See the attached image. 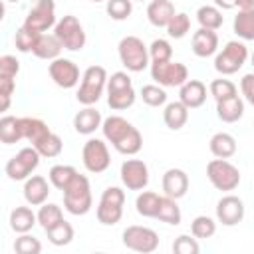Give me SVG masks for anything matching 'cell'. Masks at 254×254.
<instances>
[{"label": "cell", "mask_w": 254, "mask_h": 254, "mask_svg": "<svg viewBox=\"0 0 254 254\" xmlns=\"http://www.w3.org/2000/svg\"><path fill=\"white\" fill-rule=\"evenodd\" d=\"M232 28L240 40H246V42L254 40V8L252 10H238V14L234 16Z\"/></svg>", "instance_id": "cell-31"}, {"label": "cell", "mask_w": 254, "mask_h": 254, "mask_svg": "<svg viewBox=\"0 0 254 254\" xmlns=\"http://www.w3.org/2000/svg\"><path fill=\"white\" fill-rule=\"evenodd\" d=\"M208 147H210V153L214 157H218V159H230L236 153V139L230 133L220 131V133H214L210 137Z\"/></svg>", "instance_id": "cell-29"}, {"label": "cell", "mask_w": 254, "mask_h": 254, "mask_svg": "<svg viewBox=\"0 0 254 254\" xmlns=\"http://www.w3.org/2000/svg\"><path fill=\"white\" fill-rule=\"evenodd\" d=\"M214 6H218L220 10H230L236 8V0H214Z\"/></svg>", "instance_id": "cell-50"}, {"label": "cell", "mask_w": 254, "mask_h": 254, "mask_svg": "<svg viewBox=\"0 0 254 254\" xmlns=\"http://www.w3.org/2000/svg\"><path fill=\"white\" fill-rule=\"evenodd\" d=\"M56 24H58L56 22V2L54 0H34L22 26L32 32L46 34Z\"/></svg>", "instance_id": "cell-10"}, {"label": "cell", "mask_w": 254, "mask_h": 254, "mask_svg": "<svg viewBox=\"0 0 254 254\" xmlns=\"http://www.w3.org/2000/svg\"><path fill=\"white\" fill-rule=\"evenodd\" d=\"M46 234H48V240L54 246H65V244H69L73 240L75 232H73V226L67 220H62L56 226H52L50 230H46Z\"/></svg>", "instance_id": "cell-37"}, {"label": "cell", "mask_w": 254, "mask_h": 254, "mask_svg": "<svg viewBox=\"0 0 254 254\" xmlns=\"http://www.w3.org/2000/svg\"><path fill=\"white\" fill-rule=\"evenodd\" d=\"M163 121L171 131H179L187 125L189 121V107L183 101H171L165 105L163 111Z\"/></svg>", "instance_id": "cell-25"}, {"label": "cell", "mask_w": 254, "mask_h": 254, "mask_svg": "<svg viewBox=\"0 0 254 254\" xmlns=\"http://www.w3.org/2000/svg\"><path fill=\"white\" fill-rule=\"evenodd\" d=\"M117 52H119V60H121V64L125 65L127 71L137 73V71H143L149 65V60H151L149 48L137 36H125L119 42Z\"/></svg>", "instance_id": "cell-5"}, {"label": "cell", "mask_w": 254, "mask_h": 254, "mask_svg": "<svg viewBox=\"0 0 254 254\" xmlns=\"http://www.w3.org/2000/svg\"><path fill=\"white\" fill-rule=\"evenodd\" d=\"M6 2H20V0H6Z\"/></svg>", "instance_id": "cell-53"}, {"label": "cell", "mask_w": 254, "mask_h": 254, "mask_svg": "<svg viewBox=\"0 0 254 254\" xmlns=\"http://www.w3.org/2000/svg\"><path fill=\"white\" fill-rule=\"evenodd\" d=\"M214 232H216V222L206 214L194 216V220L190 222V234L194 238H212Z\"/></svg>", "instance_id": "cell-39"}, {"label": "cell", "mask_w": 254, "mask_h": 254, "mask_svg": "<svg viewBox=\"0 0 254 254\" xmlns=\"http://www.w3.org/2000/svg\"><path fill=\"white\" fill-rule=\"evenodd\" d=\"M123 204H125V190L119 187H107L101 192L99 204L95 208V216L103 226H113L123 216Z\"/></svg>", "instance_id": "cell-6"}, {"label": "cell", "mask_w": 254, "mask_h": 254, "mask_svg": "<svg viewBox=\"0 0 254 254\" xmlns=\"http://www.w3.org/2000/svg\"><path fill=\"white\" fill-rule=\"evenodd\" d=\"M75 177H77V171H75L71 165H54V167L50 169V173H48L50 183H52L58 190H62V192L69 187V183H71Z\"/></svg>", "instance_id": "cell-33"}, {"label": "cell", "mask_w": 254, "mask_h": 254, "mask_svg": "<svg viewBox=\"0 0 254 254\" xmlns=\"http://www.w3.org/2000/svg\"><path fill=\"white\" fill-rule=\"evenodd\" d=\"M179 101H183L189 109H196L206 101V85L198 79H187L179 87Z\"/></svg>", "instance_id": "cell-21"}, {"label": "cell", "mask_w": 254, "mask_h": 254, "mask_svg": "<svg viewBox=\"0 0 254 254\" xmlns=\"http://www.w3.org/2000/svg\"><path fill=\"white\" fill-rule=\"evenodd\" d=\"M36 149H38V153L42 155V157H46V159H52V157H58L60 153H62V149H64V143H62V139L52 131L40 145H36Z\"/></svg>", "instance_id": "cell-44"}, {"label": "cell", "mask_w": 254, "mask_h": 254, "mask_svg": "<svg viewBox=\"0 0 254 254\" xmlns=\"http://www.w3.org/2000/svg\"><path fill=\"white\" fill-rule=\"evenodd\" d=\"M252 65H254V54H252Z\"/></svg>", "instance_id": "cell-54"}, {"label": "cell", "mask_w": 254, "mask_h": 254, "mask_svg": "<svg viewBox=\"0 0 254 254\" xmlns=\"http://www.w3.org/2000/svg\"><path fill=\"white\" fill-rule=\"evenodd\" d=\"M18 71H20V62L14 56L4 54L0 58V77H14L16 79Z\"/></svg>", "instance_id": "cell-48"}, {"label": "cell", "mask_w": 254, "mask_h": 254, "mask_svg": "<svg viewBox=\"0 0 254 254\" xmlns=\"http://www.w3.org/2000/svg\"><path fill=\"white\" fill-rule=\"evenodd\" d=\"M121 183L129 190H143L149 185V169L141 159H127L121 165Z\"/></svg>", "instance_id": "cell-16"}, {"label": "cell", "mask_w": 254, "mask_h": 254, "mask_svg": "<svg viewBox=\"0 0 254 254\" xmlns=\"http://www.w3.org/2000/svg\"><path fill=\"white\" fill-rule=\"evenodd\" d=\"M175 14L177 10L171 0H151L147 6V18L155 28H167Z\"/></svg>", "instance_id": "cell-22"}, {"label": "cell", "mask_w": 254, "mask_h": 254, "mask_svg": "<svg viewBox=\"0 0 254 254\" xmlns=\"http://www.w3.org/2000/svg\"><path fill=\"white\" fill-rule=\"evenodd\" d=\"M62 50H64V46H62V42L56 38V34H40V40H38V44H36V48H34L32 54H34L36 58H40V60L52 62V60L60 58Z\"/></svg>", "instance_id": "cell-26"}, {"label": "cell", "mask_w": 254, "mask_h": 254, "mask_svg": "<svg viewBox=\"0 0 254 254\" xmlns=\"http://www.w3.org/2000/svg\"><path fill=\"white\" fill-rule=\"evenodd\" d=\"M38 40H40V34H38V32L28 30V28H24V26H22V28H18V30H16V36H14L16 50H18V52H24V54L34 52V48H36Z\"/></svg>", "instance_id": "cell-40"}, {"label": "cell", "mask_w": 254, "mask_h": 254, "mask_svg": "<svg viewBox=\"0 0 254 254\" xmlns=\"http://www.w3.org/2000/svg\"><path fill=\"white\" fill-rule=\"evenodd\" d=\"M107 79L109 77L103 65H89L81 75V83L75 93V99L81 105H95L101 99L103 91L107 89Z\"/></svg>", "instance_id": "cell-3"}, {"label": "cell", "mask_w": 254, "mask_h": 254, "mask_svg": "<svg viewBox=\"0 0 254 254\" xmlns=\"http://www.w3.org/2000/svg\"><path fill=\"white\" fill-rule=\"evenodd\" d=\"M155 218L161 220V222L173 224V226L181 224L183 214H181V208H179V204H177V198H171V196H167V194L161 196L159 210H157V216H155Z\"/></svg>", "instance_id": "cell-32"}, {"label": "cell", "mask_w": 254, "mask_h": 254, "mask_svg": "<svg viewBox=\"0 0 254 254\" xmlns=\"http://www.w3.org/2000/svg\"><path fill=\"white\" fill-rule=\"evenodd\" d=\"M81 161H83V167L89 171V173H103L109 169L111 165V155H109V149H107V143L103 139H87L83 149H81Z\"/></svg>", "instance_id": "cell-14"}, {"label": "cell", "mask_w": 254, "mask_h": 254, "mask_svg": "<svg viewBox=\"0 0 254 254\" xmlns=\"http://www.w3.org/2000/svg\"><path fill=\"white\" fill-rule=\"evenodd\" d=\"M151 77L163 87H181L189 79V69L181 62H151Z\"/></svg>", "instance_id": "cell-13"}, {"label": "cell", "mask_w": 254, "mask_h": 254, "mask_svg": "<svg viewBox=\"0 0 254 254\" xmlns=\"http://www.w3.org/2000/svg\"><path fill=\"white\" fill-rule=\"evenodd\" d=\"M246 60H248V48L244 46V42L232 40L226 42V46L216 54L214 69L222 75H232L246 64Z\"/></svg>", "instance_id": "cell-8"}, {"label": "cell", "mask_w": 254, "mask_h": 254, "mask_svg": "<svg viewBox=\"0 0 254 254\" xmlns=\"http://www.w3.org/2000/svg\"><path fill=\"white\" fill-rule=\"evenodd\" d=\"M216 218L224 226H236L244 218V202L236 194H226L216 202Z\"/></svg>", "instance_id": "cell-17"}, {"label": "cell", "mask_w": 254, "mask_h": 254, "mask_svg": "<svg viewBox=\"0 0 254 254\" xmlns=\"http://www.w3.org/2000/svg\"><path fill=\"white\" fill-rule=\"evenodd\" d=\"M159 202H161V196L153 190H143L137 194L135 198V208L141 216L145 218H155L157 216V210H159Z\"/></svg>", "instance_id": "cell-34"}, {"label": "cell", "mask_w": 254, "mask_h": 254, "mask_svg": "<svg viewBox=\"0 0 254 254\" xmlns=\"http://www.w3.org/2000/svg\"><path fill=\"white\" fill-rule=\"evenodd\" d=\"M196 20L200 24V28H208V30H218L222 24H224V16L220 12L218 6H200L196 10Z\"/></svg>", "instance_id": "cell-35"}, {"label": "cell", "mask_w": 254, "mask_h": 254, "mask_svg": "<svg viewBox=\"0 0 254 254\" xmlns=\"http://www.w3.org/2000/svg\"><path fill=\"white\" fill-rule=\"evenodd\" d=\"M240 91L244 95V99L254 105V73H246L242 79H240Z\"/></svg>", "instance_id": "cell-49"}, {"label": "cell", "mask_w": 254, "mask_h": 254, "mask_svg": "<svg viewBox=\"0 0 254 254\" xmlns=\"http://www.w3.org/2000/svg\"><path fill=\"white\" fill-rule=\"evenodd\" d=\"M103 123L101 113L97 109H93L91 105H85L81 111H77L73 115V129L79 135H91L95 133V129H99Z\"/></svg>", "instance_id": "cell-23"}, {"label": "cell", "mask_w": 254, "mask_h": 254, "mask_svg": "<svg viewBox=\"0 0 254 254\" xmlns=\"http://www.w3.org/2000/svg\"><path fill=\"white\" fill-rule=\"evenodd\" d=\"M105 10L111 16V20H127L133 12V0H107Z\"/></svg>", "instance_id": "cell-42"}, {"label": "cell", "mask_w": 254, "mask_h": 254, "mask_svg": "<svg viewBox=\"0 0 254 254\" xmlns=\"http://www.w3.org/2000/svg\"><path fill=\"white\" fill-rule=\"evenodd\" d=\"M54 34H56V38L62 42V46H64L65 50H69V52H79V50H83V46H85V32H83V26H81V22H79L75 16H71V14L64 16L62 20H58V24L54 26Z\"/></svg>", "instance_id": "cell-11"}, {"label": "cell", "mask_w": 254, "mask_h": 254, "mask_svg": "<svg viewBox=\"0 0 254 254\" xmlns=\"http://www.w3.org/2000/svg\"><path fill=\"white\" fill-rule=\"evenodd\" d=\"M189 32H190V18L185 12H177L173 16V20L169 22V26H167V34L171 38H175V40H181Z\"/></svg>", "instance_id": "cell-41"}, {"label": "cell", "mask_w": 254, "mask_h": 254, "mask_svg": "<svg viewBox=\"0 0 254 254\" xmlns=\"http://www.w3.org/2000/svg\"><path fill=\"white\" fill-rule=\"evenodd\" d=\"M50 196V185L42 175H32L24 183V198L30 206H42Z\"/></svg>", "instance_id": "cell-19"}, {"label": "cell", "mask_w": 254, "mask_h": 254, "mask_svg": "<svg viewBox=\"0 0 254 254\" xmlns=\"http://www.w3.org/2000/svg\"><path fill=\"white\" fill-rule=\"evenodd\" d=\"M206 177L216 190L230 192L240 185V171L226 159H212L206 165Z\"/></svg>", "instance_id": "cell-7"}, {"label": "cell", "mask_w": 254, "mask_h": 254, "mask_svg": "<svg viewBox=\"0 0 254 254\" xmlns=\"http://www.w3.org/2000/svg\"><path fill=\"white\" fill-rule=\"evenodd\" d=\"M20 139H24V133H22V117L4 115L0 119V141L4 145H12V143H18Z\"/></svg>", "instance_id": "cell-30"}, {"label": "cell", "mask_w": 254, "mask_h": 254, "mask_svg": "<svg viewBox=\"0 0 254 254\" xmlns=\"http://www.w3.org/2000/svg\"><path fill=\"white\" fill-rule=\"evenodd\" d=\"M52 81L62 89H71L79 83V67L75 62L67 58H56L48 65Z\"/></svg>", "instance_id": "cell-15"}, {"label": "cell", "mask_w": 254, "mask_h": 254, "mask_svg": "<svg viewBox=\"0 0 254 254\" xmlns=\"http://www.w3.org/2000/svg\"><path fill=\"white\" fill-rule=\"evenodd\" d=\"M101 131H103V137L121 155H137L143 147V137H141L139 129L133 127L121 115H111V117L103 119Z\"/></svg>", "instance_id": "cell-1"}, {"label": "cell", "mask_w": 254, "mask_h": 254, "mask_svg": "<svg viewBox=\"0 0 254 254\" xmlns=\"http://www.w3.org/2000/svg\"><path fill=\"white\" fill-rule=\"evenodd\" d=\"M91 2H107V0H91Z\"/></svg>", "instance_id": "cell-52"}, {"label": "cell", "mask_w": 254, "mask_h": 254, "mask_svg": "<svg viewBox=\"0 0 254 254\" xmlns=\"http://www.w3.org/2000/svg\"><path fill=\"white\" fill-rule=\"evenodd\" d=\"M236 6L240 10H252L254 8V0H236Z\"/></svg>", "instance_id": "cell-51"}, {"label": "cell", "mask_w": 254, "mask_h": 254, "mask_svg": "<svg viewBox=\"0 0 254 254\" xmlns=\"http://www.w3.org/2000/svg\"><path fill=\"white\" fill-rule=\"evenodd\" d=\"M198 250H200V246H198L196 238H190L189 234H181L173 242V252H177V254H198Z\"/></svg>", "instance_id": "cell-47"}, {"label": "cell", "mask_w": 254, "mask_h": 254, "mask_svg": "<svg viewBox=\"0 0 254 254\" xmlns=\"http://www.w3.org/2000/svg\"><path fill=\"white\" fill-rule=\"evenodd\" d=\"M137 99V93L133 89L131 77L127 71H115L107 79V105L113 111L129 109Z\"/></svg>", "instance_id": "cell-4"}, {"label": "cell", "mask_w": 254, "mask_h": 254, "mask_svg": "<svg viewBox=\"0 0 254 254\" xmlns=\"http://www.w3.org/2000/svg\"><path fill=\"white\" fill-rule=\"evenodd\" d=\"M141 2H143V0H141Z\"/></svg>", "instance_id": "cell-55"}, {"label": "cell", "mask_w": 254, "mask_h": 254, "mask_svg": "<svg viewBox=\"0 0 254 254\" xmlns=\"http://www.w3.org/2000/svg\"><path fill=\"white\" fill-rule=\"evenodd\" d=\"M36 222H38V214L30 206H16L10 212V228L18 234L30 232Z\"/></svg>", "instance_id": "cell-28"}, {"label": "cell", "mask_w": 254, "mask_h": 254, "mask_svg": "<svg viewBox=\"0 0 254 254\" xmlns=\"http://www.w3.org/2000/svg\"><path fill=\"white\" fill-rule=\"evenodd\" d=\"M192 52L194 56L198 58H208V56H214L216 50H218V34L216 30H208V28H198L194 34H192Z\"/></svg>", "instance_id": "cell-20"}, {"label": "cell", "mask_w": 254, "mask_h": 254, "mask_svg": "<svg viewBox=\"0 0 254 254\" xmlns=\"http://www.w3.org/2000/svg\"><path fill=\"white\" fill-rule=\"evenodd\" d=\"M121 238H123V246L133 252L151 254L159 248V234L149 226H137V224L127 226Z\"/></svg>", "instance_id": "cell-12"}, {"label": "cell", "mask_w": 254, "mask_h": 254, "mask_svg": "<svg viewBox=\"0 0 254 254\" xmlns=\"http://www.w3.org/2000/svg\"><path fill=\"white\" fill-rule=\"evenodd\" d=\"M216 115L222 123H236L244 115V101L236 95L216 101Z\"/></svg>", "instance_id": "cell-24"}, {"label": "cell", "mask_w": 254, "mask_h": 254, "mask_svg": "<svg viewBox=\"0 0 254 254\" xmlns=\"http://www.w3.org/2000/svg\"><path fill=\"white\" fill-rule=\"evenodd\" d=\"M189 190V175L183 169H167L163 175V192L171 198H183Z\"/></svg>", "instance_id": "cell-18"}, {"label": "cell", "mask_w": 254, "mask_h": 254, "mask_svg": "<svg viewBox=\"0 0 254 254\" xmlns=\"http://www.w3.org/2000/svg\"><path fill=\"white\" fill-rule=\"evenodd\" d=\"M22 133H24V139H28L32 147H36L52 133V129L38 117H22Z\"/></svg>", "instance_id": "cell-27"}, {"label": "cell", "mask_w": 254, "mask_h": 254, "mask_svg": "<svg viewBox=\"0 0 254 254\" xmlns=\"http://www.w3.org/2000/svg\"><path fill=\"white\" fill-rule=\"evenodd\" d=\"M149 56H151V62H169L173 58V48L167 40L159 38V40H153V44L149 46Z\"/></svg>", "instance_id": "cell-46"}, {"label": "cell", "mask_w": 254, "mask_h": 254, "mask_svg": "<svg viewBox=\"0 0 254 254\" xmlns=\"http://www.w3.org/2000/svg\"><path fill=\"white\" fill-rule=\"evenodd\" d=\"M64 220V212H62V206L54 204V202H44L38 210V224L44 228V230H50L52 226H56L58 222Z\"/></svg>", "instance_id": "cell-36"}, {"label": "cell", "mask_w": 254, "mask_h": 254, "mask_svg": "<svg viewBox=\"0 0 254 254\" xmlns=\"http://www.w3.org/2000/svg\"><path fill=\"white\" fill-rule=\"evenodd\" d=\"M208 91H210V95H212L216 101H220V99H226V97L236 95V85H234L230 79L218 77V79H212V81H210Z\"/></svg>", "instance_id": "cell-43"}, {"label": "cell", "mask_w": 254, "mask_h": 254, "mask_svg": "<svg viewBox=\"0 0 254 254\" xmlns=\"http://www.w3.org/2000/svg\"><path fill=\"white\" fill-rule=\"evenodd\" d=\"M91 206H93V196H91L89 179L77 173V177L64 190V208L73 216H83L91 210Z\"/></svg>", "instance_id": "cell-2"}, {"label": "cell", "mask_w": 254, "mask_h": 254, "mask_svg": "<svg viewBox=\"0 0 254 254\" xmlns=\"http://www.w3.org/2000/svg\"><path fill=\"white\" fill-rule=\"evenodd\" d=\"M14 250H16L18 254H40V252H42V244H40L38 238H34V236H30L28 232H24V234H20V236L16 238Z\"/></svg>", "instance_id": "cell-45"}, {"label": "cell", "mask_w": 254, "mask_h": 254, "mask_svg": "<svg viewBox=\"0 0 254 254\" xmlns=\"http://www.w3.org/2000/svg\"><path fill=\"white\" fill-rule=\"evenodd\" d=\"M40 153L36 147H24L20 149L4 167V173L8 175L10 181H26L28 177H32V173L38 169L40 165Z\"/></svg>", "instance_id": "cell-9"}, {"label": "cell", "mask_w": 254, "mask_h": 254, "mask_svg": "<svg viewBox=\"0 0 254 254\" xmlns=\"http://www.w3.org/2000/svg\"><path fill=\"white\" fill-rule=\"evenodd\" d=\"M139 95H141L143 103L149 105V107H161V105L167 103V91H165V87L159 85V83H157V85H155V83L143 85L141 91H139Z\"/></svg>", "instance_id": "cell-38"}]
</instances>
